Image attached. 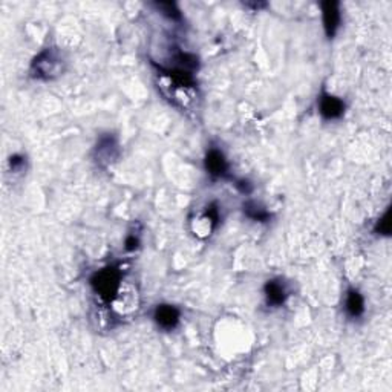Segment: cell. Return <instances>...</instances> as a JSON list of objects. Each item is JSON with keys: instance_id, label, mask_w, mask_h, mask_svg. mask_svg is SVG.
<instances>
[{"instance_id": "6da1fadb", "label": "cell", "mask_w": 392, "mask_h": 392, "mask_svg": "<svg viewBox=\"0 0 392 392\" xmlns=\"http://www.w3.org/2000/svg\"><path fill=\"white\" fill-rule=\"evenodd\" d=\"M122 276L125 274H122V270L118 264L106 265L91 276L89 285H91L97 296L102 299V302L111 305L121 291Z\"/></svg>"}, {"instance_id": "7a4b0ae2", "label": "cell", "mask_w": 392, "mask_h": 392, "mask_svg": "<svg viewBox=\"0 0 392 392\" xmlns=\"http://www.w3.org/2000/svg\"><path fill=\"white\" fill-rule=\"evenodd\" d=\"M66 60L59 48H45L31 62L29 74L40 81H51L59 78L64 72Z\"/></svg>"}, {"instance_id": "3957f363", "label": "cell", "mask_w": 392, "mask_h": 392, "mask_svg": "<svg viewBox=\"0 0 392 392\" xmlns=\"http://www.w3.org/2000/svg\"><path fill=\"white\" fill-rule=\"evenodd\" d=\"M120 143L118 138L113 134H103L97 140V144L94 147V161L97 166L100 167H109L113 162L118 161L120 158Z\"/></svg>"}, {"instance_id": "277c9868", "label": "cell", "mask_w": 392, "mask_h": 392, "mask_svg": "<svg viewBox=\"0 0 392 392\" xmlns=\"http://www.w3.org/2000/svg\"><path fill=\"white\" fill-rule=\"evenodd\" d=\"M204 169H206L207 175L216 181V179H233L230 174V164L225 158L223 150L211 147L207 150L206 157H204Z\"/></svg>"}, {"instance_id": "5b68a950", "label": "cell", "mask_w": 392, "mask_h": 392, "mask_svg": "<svg viewBox=\"0 0 392 392\" xmlns=\"http://www.w3.org/2000/svg\"><path fill=\"white\" fill-rule=\"evenodd\" d=\"M317 109L325 121H334L340 120L345 115L346 104L342 98L322 91V94L317 98Z\"/></svg>"}, {"instance_id": "8992f818", "label": "cell", "mask_w": 392, "mask_h": 392, "mask_svg": "<svg viewBox=\"0 0 392 392\" xmlns=\"http://www.w3.org/2000/svg\"><path fill=\"white\" fill-rule=\"evenodd\" d=\"M321 11H322V23H323L325 36L331 40L336 37L342 23L340 4L334 2V0L321 2Z\"/></svg>"}, {"instance_id": "52a82bcc", "label": "cell", "mask_w": 392, "mask_h": 392, "mask_svg": "<svg viewBox=\"0 0 392 392\" xmlns=\"http://www.w3.org/2000/svg\"><path fill=\"white\" fill-rule=\"evenodd\" d=\"M152 317L158 328L164 331H174L181 322V312L172 304H160L155 307Z\"/></svg>"}, {"instance_id": "ba28073f", "label": "cell", "mask_w": 392, "mask_h": 392, "mask_svg": "<svg viewBox=\"0 0 392 392\" xmlns=\"http://www.w3.org/2000/svg\"><path fill=\"white\" fill-rule=\"evenodd\" d=\"M264 296H265V304L268 307L272 308L282 307L290 296L287 282H284V279H281V277H274V279L267 281L264 285Z\"/></svg>"}, {"instance_id": "9c48e42d", "label": "cell", "mask_w": 392, "mask_h": 392, "mask_svg": "<svg viewBox=\"0 0 392 392\" xmlns=\"http://www.w3.org/2000/svg\"><path fill=\"white\" fill-rule=\"evenodd\" d=\"M365 298L357 288L351 287L345 296V313L349 318H360L365 314Z\"/></svg>"}, {"instance_id": "30bf717a", "label": "cell", "mask_w": 392, "mask_h": 392, "mask_svg": "<svg viewBox=\"0 0 392 392\" xmlns=\"http://www.w3.org/2000/svg\"><path fill=\"white\" fill-rule=\"evenodd\" d=\"M242 211L245 216L255 220V223H268V220L272 219V214L256 201H245L242 206Z\"/></svg>"}, {"instance_id": "8fae6325", "label": "cell", "mask_w": 392, "mask_h": 392, "mask_svg": "<svg viewBox=\"0 0 392 392\" xmlns=\"http://www.w3.org/2000/svg\"><path fill=\"white\" fill-rule=\"evenodd\" d=\"M155 8V11L160 13L162 18H166L167 20L174 23H181L183 22V13L179 10L178 4L175 2H155L152 4Z\"/></svg>"}, {"instance_id": "7c38bea8", "label": "cell", "mask_w": 392, "mask_h": 392, "mask_svg": "<svg viewBox=\"0 0 392 392\" xmlns=\"http://www.w3.org/2000/svg\"><path fill=\"white\" fill-rule=\"evenodd\" d=\"M375 234L379 236H389L391 234V210L386 209L385 215H383L377 223L374 225V230Z\"/></svg>"}, {"instance_id": "4fadbf2b", "label": "cell", "mask_w": 392, "mask_h": 392, "mask_svg": "<svg viewBox=\"0 0 392 392\" xmlns=\"http://www.w3.org/2000/svg\"><path fill=\"white\" fill-rule=\"evenodd\" d=\"M8 166H10V170L13 172V174L24 172V169H27V157L22 153L11 155L10 160H8Z\"/></svg>"}, {"instance_id": "5bb4252c", "label": "cell", "mask_w": 392, "mask_h": 392, "mask_svg": "<svg viewBox=\"0 0 392 392\" xmlns=\"http://www.w3.org/2000/svg\"><path fill=\"white\" fill-rule=\"evenodd\" d=\"M141 239H140V233H129L126 236L125 241V250L126 251H135L138 247H140Z\"/></svg>"}, {"instance_id": "9a60e30c", "label": "cell", "mask_w": 392, "mask_h": 392, "mask_svg": "<svg viewBox=\"0 0 392 392\" xmlns=\"http://www.w3.org/2000/svg\"><path fill=\"white\" fill-rule=\"evenodd\" d=\"M234 187L245 196L251 195L253 192V186L250 184V181H247V179H234Z\"/></svg>"}]
</instances>
